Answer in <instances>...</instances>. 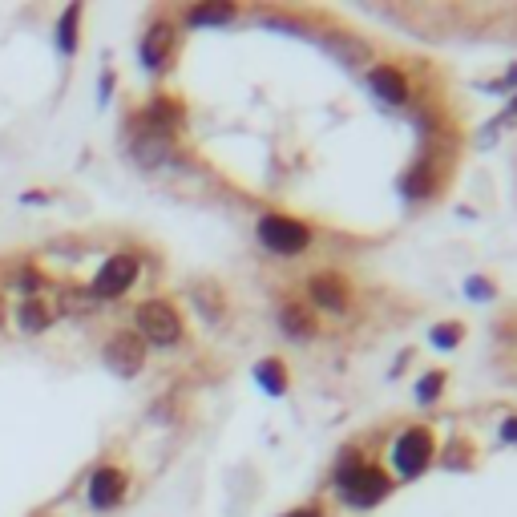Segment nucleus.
Wrapping results in <instances>:
<instances>
[{
	"label": "nucleus",
	"mask_w": 517,
	"mask_h": 517,
	"mask_svg": "<svg viewBox=\"0 0 517 517\" xmlns=\"http://www.w3.org/2000/svg\"><path fill=\"white\" fill-rule=\"evenodd\" d=\"M332 489H336L340 505H348V509H360V513H364V509L384 505V501L396 493V481H392V473H388L384 465H376V461H368V457H352V453H344V457L336 461Z\"/></svg>",
	"instance_id": "nucleus-1"
},
{
	"label": "nucleus",
	"mask_w": 517,
	"mask_h": 517,
	"mask_svg": "<svg viewBox=\"0 0 517 517\" xmlns=\"http://www.w3.org/2000/svg\"><path fill=\"white\" fill-rule=\"evenodd\" d=\"M497 433H501V441H505V445H517V412L501 421V429H497Z\"/></svg>",
	"instance_id": "nucleus-26"
},
{
	"label": "nucleus",
	"mask_w": 517,
	"mask_h": 517,
	"mask_svg": "<svg viewBox=\"0 0 517 517\" xmlns=\"http://www.w3.org/2000/svg\"><path fill=\"white\" fill-rule=\"evenodd\" d=\"M445 384H449V372H445V368L425 372V376L417 380V400H421V404H437L441 392H445Z\"/></svg>",
	"instance_id": "nucleus-20"
},
{
	"label": "nucleus",
	"mask_w": 517,
	"mask_h": 517,
	"mask_svg": "<svg viewBox=\"0 0 517 517\" xmlns=\"http://www.w3.org/2000/svg\"><path fill=\"white\" fill-rule=\"evenodd\" d=\"M465 291H469V299H493V279H485V275H473L469 283H465Z\"/></svg>",
	"instance_id": "nucleus-23"
},
{
	"label": "nucleus",
	"mask_w": 517,
	"mask_h": 517,
	"mask_svg": "<svg viewBox=\"0 0 517 517\" xmlns=\"http://www.w3.org/2000/svg\"><path fill=\"white\" fill-rule=\"evenodd\" d=\"M239 17V5H231V0H206V5H190L182 13V25L186 29H223Z\"/></svg>",
	"instance_id": "nucleus-16"
},
{
	"label": "nucleus",
	"mask_w": 517,
	"mask_h": 517,
	"mask_svg": "<svg viewBox=\"0 0 517 517\" xmlns=\"http://www.w3.org/2000/svg\"><path fill=\"white\" fill-rule=\"evenodd\" d=\"M368 89L376 93V101H384V106H408L412 97V81L400 65H372L368 69Z\"/></svg>",
	"instance_id": "nucleus-13"
},
{
	"label": "nucleus",
	"mask_w": 517,
	"mask_h": 517,
	"mask_svg": "<svg viewBox=\"0 0 517 517\" xmlns=\"http://www.w3.org/2000/svg\"><path fill=\"white\" fill-rule=\"evenodd\" d=\"M138 275H142V259L134 251H114V255L101 259V267L93 271V279H89L85 291H89L93 303H114V299H122V295L134 291Z\"/></svg>",
	"instance_id": "nucleus-5"
},
{
	"label": "nucleus",
	"mask_w": 517,
	"mask_h": 517,
	"mask_svg": "<svg viewBox=\"0 0 517 517\" xmlns=\"http://www.w3.org/2000/svg\"><path fill=\"white\" fill-rule=\"evenodd\" d=\"M29 517H57L53 509H37V513H29Z\"/></svg>",
	"instance_id": "nucleus-28"
},
{
	"label": "nucleus",
	"mask_w": 517,
	"mask_h": 517,
	"mask_svg": "<svg viewBox=\"0 0 517 517\" xmlns=\"http://www.w3.org/2000/svg\"><path fill=\"white\" fill-rule=\"evenodd\" d=\"M279 332H283L287 340H295V344H307V340L320 336V316H316L307 303L287 299V303L279 307Z\"/></svg>",
	"instance_id": "nucleus-15"
},
{
	"label": "nucleus",
	"mask_w": 517,
	"mask_h": 517,
	"mask_svg": "<svg viewBox=\"0 0 517 517\" xmlns=\"http://www.w3.org/2000/svg\"><path fill=\"white\" fill-rule=\"evenodd\" d=\"M473 457H477V449H473L469 437H461V441H453L445 453H437V461H441L445 469H473Z\"/></svg>",
	"instance_id": "nucleus-19"
},
{
	"label": "nucleus",
	"mask_w": 517,
	"mask_h": 517,
	"mask_svg": "<svg viewBox=\"0 0 517 517\" xmlns=\"http://www.w3.org/2000/svg\"><path fill=\"white\" fill-rule=\"evenodd\" d=\"M130 489H134V481H130V473H126L122 465L101 461V465H93L89 477H85V505H89L93 513H114V509L126 505Z\"/></svg>",
	"instance_id": "nucleus-7"
},
{
	"label": "nucleus",
	"mask_w": 517,
	"mask_h": 517,
	"mask_svg": "<svg viewBox=\"0 0 517 517\" xmlns=\"http://www.w3.org/2000/svg\"><path fill=\"white\" fill-rule=\"evenodd\" d=\"M5 324H9V303H5V291H0V332H5Z\"/></svg>",
	"instance_id": "nucleus-27"
},
{
	"label": "nucleus",
	"mask_w": 517,
	"mask_h": 517,
	"mask_svg": "<svg viewBox=\"0 0 517 517\" xmlns=\"http://www.w3.org/2000/svg\"><path fill=\"white\" fill-rule=\"evenodd\" d=\"M186 299H190V307L198 312V320L206 324V328H223L227 324V291L215 283V279H190L186 283Z\"/></svg>",
	"instance_id": "nucleus-12"
},
{
	"label": "nucleus",
	"mask_w": 517,
	"mask_h": 517,
	"mask_svg": "<svg viewBox=\"0 0 517 517\" xmlns=\"http://www.w3.org/2000/svg\"><path fill=\"white\" fill-rule=\"evenodd\" d=\"M134 332L142 336L146 348H178L186 340V320L178 312V303L166 295H150L134 307Z\"/></svg>",
	"instance_id": "nucleus-3"
},
{
	"label": "nucleus",
	"mask_w": 517,
	"mask_h": 517,
	"mask_svg": "<svg viewBox=\"0 0 517 517\" xmlns=\"http://www.w3.org/2000/svg\"><path fill=\"white\" fill-rule=\"evenodd\" d=\"M81 21H85L81 0H69V5L53 17V49L61 61H73L81 53Z\"/></svg>",
	"instance_id": "nucleus-14"
},
{
	"label": "nucleus",
	"mask_w": 517,
	"mask_h": 517,
	"mask_svg": "<svg viewBox=\"0 0 517 517\" xmlns=\"http://www.w3.org/2000/svg\"><path fill=\"white\" fill-rule=\"evenodd\" d=\"M279 517H324V505L320 501H307V505H295V509H287Z\"/></svg>",
	"instance_id": "nucleus-25"
},
{
	"label": "nucleus",
	"mask_w": 517,
	"mask_h": 517,
	"mask_svg": "<svg viewBox=\"0 0 517 517\" xmlns=\"http://www.w3.org/2000/svg\"><path fill=\"white\" fill-rule=\"evenodd\" d=\"M5 283H9L13 295H45L49 275L41 271L37 259H17V263L9 267V275H5Z\"/></svg>",
	"instance_id": "nucleus-17"
},
{
	"label": "nucleus",
	"mask_w": 517,
	"mask_h": 517,
	"mask_svg": "<svg viewBox=\"0 0 517 517\" xmlns=\"http://www.w3.org/2000/svg\"><path fill=\"white\" fill-rule=\"evenodd\" d=\"M178 33H182V29H178L174 17H154V21L142 29V37H138V65H142L150 77L170 73L174 57H178V45H182Z\"/></svg>",
	"instance_id": "nucleus-6"
},
{
	"label": "nucleus",
	"mask_w": 517,
	"mask_h": 517,
	"mask_svg": "<svg viewBox=\"0 0 517 517\" xmlns=\"http://www.w3.org/2000/svg\"><path fill=\"white\" fill-rule=\"evenodd\" d=\"M255 380H259V388H263L267 396H283V392H287V384H291V376H287V364H283L279 356H267V360H259V364H255Z\"/></svg>",
	"instance_id": "nucleus-18"
},
{
	"label": "nucleus",
	"mask_w": 517,
	"mask_h": 517,
	"mask_svg": "<svg viewBox=\"0 0 517 517\" xmlns=\"http://www.w3.org/2000/svg\"><path fill=\"white\" fill-rule=\"evenodd\" d=\"M101 364H106L118 380H138L150 364V348L134 328H118L106 344H101Z\"/></svg>",
	"instance_id": "nucleus-8"
},
{
	"label": "nucleus",
	"mask_w": 517,
	"mask_h": 517,
	"mask_svg": "<svg viewBox=\"0 0 517 517\" xmlns=\"http://www.w3.org/2000/svg\"><path fill=\"white\" fill-rule=\"evenodd\" d=\"M255 239H259L263 251H271V255H279V259H295V255H303L307 247H312L316 231H312V223H303V219H295V215L271 211V215H263V219L255 223Z\"/></svg>",
	"instance_id": "nucleus-4"
},
{
	"label": "nucleus",
	"mask_w": 517,
	"mask_h": 517,
	"mask_svg": "<svg viewBox=\"0 0 517 517\" xmlns=\"http://www.w3.org/2000/svg\"><path fill=\"white\" fill-rule=\"evenodd\" d=\"M352 303H356V287L344 271H316L307 279V307H312V312L348 316Z\"/></svg>",
	"instance_id": "nucleus-9"
},
{
	"label": "nucleus",
	"mask_w": 517,
	"mask_h": 517,
	"mask_svg": "<svg viewBox=\"0 0 517 517\" xmlns=\"http://www.w3.org/2000/svg\"><path fill=\"white\" fill-rule=\"evenodd\" d=\"M433 348H441V352H453L457 344H465V324L461 320H445V324H437L433 328Z\"/></svg>",
	"instance_id": "nucleus-21"
},
{
	"label": "nucleus",
	"mask_w": 517,
	"mask_h": 517,
	"mask_svg": "<svg viewBox=\"0 0 517 517\" xmlns=\"http://www.w3.org/2000/svg\"><path fill=\"white\" fill-rule=\"evenodd\" d=\"M134 118H138L146 130L162 134V138H178V134L186 130V101L174 97V93H154Z\"/></svg>",
	"instance_id": "nucleus-10"
},
{
	"label": "nucleus",
	"mask_w": 517,
	"mask_h": 517,
	"mask_svg": "<svg viewBox=\"0 0 517 517\" xmlns=\"http://www.w3.org/2000/svg\"><path fill=\"white\" fill-rule=\"evenodd\" d=\"M53 202H57V194L45 190V186H25L17 194V206H29V211H37V206H53Z\"/></svg>",
	"instance_id": "nucleus-22"
},
{
	"label": "nucleus",
	"mask_w": 517,
	"mask_h": 517,
	"mask_svg": "<svg viewBox=\"0 0 517 517\" xmlns=\"http://www.w3.org/2000/svg\"><path fill=\"white\" fill-rule=\"evenodd\" d=\"M437 433L429 425H404L396 437H392V449H388V473L392 481H417L425 477L433 465H437Z\"/></svg>",
	"instance_id": "nucleus-2"
},
{
	"label": "nucleus",
	"mask_w": 517,
	"mask_h": 517,
	"mask_svg": "<svg viewBox=\"0 0 517 517\" xmlns=\"http://www.w3.org/2000/svg\"><path fill=\"white\" fill-rule=\"evenodd\" d=\"M110 97H114V69H101V77H97V106H110Z\"/></svg>",
	"instance_id": "nucleus-24"
},
{
	"label": "nucleus",
	"mask_w": 517,
	"mask_h": 517,
	"mask_svg": "<svg viewBox=\"0 0 517 517\" xmlns=\"http://www.w3.org/2000/svg\"><path fill=\"white\" fill-rule=\"evenodd\" d=\"M9 320L21 336H45L57 324V307L49 295H17V303L9 307Z\"/></svg>",
	"instance_id": "nucleus-11"
}]
</instances>
